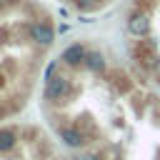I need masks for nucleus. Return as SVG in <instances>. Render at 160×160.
Segmentation results:
<instances>
[{"label":"nucleus","mask_w":160,"mask_h":160,"mask_svg":"<svg viewBox=\"0 0 160 160\" xmlns=\"http://www.w3.org/2000/svg\"><path fill=\"white\" fill-rule=\"evenodd\" d=\"M55 45L58 18L45 0H0V125L42 90Z\"/></svg>","instance_id":"nucleus-2"},{"label":"nucleus","mask_w":160,"mask_h":160,"mask_svg":"<svg viewBox=\"0 0 160 160\" xmlns=\"http://www.w3.org/2000/svg\"><path fill=\"white\" fill-rule=\"evenodd\" d=\"M122 45L130 65L160 88V0H125Z\"/></svg>","instance_id":"nucleus-3"},{"label":"nucleus","mask_w":160,"mask_h":160,"mask_svg":"<svg viewBox=\"0 0 160 160\" xmlns=\"http://www.w3.org/2000/svg\"><path fill=\"white\" fill-rule=\"evenodd\" d=\"M52 2L68 8L78 15H100V12L110 10L118 0H52Z\"/></svg>","instance_id":"nucleus-5"},{"label":"nucleus","mask_w":160,"mask_h":160,"mask_svg":"<svg viewBox=\"0 0 160 160\" xmlns=\"http://www.w3.org/2000/svg\"><path fill=\"white\" fill-rule=\"evenodd\" d=\"M0 160H68L45 125L12 120L0 125Z\"/></svg>","instance_id":"nucleus-4"},{"label":"nucleus","mask_w":160,"mask_h":160,"mask_svg":"<svg viewBox=\"0 0 160 160\" xmlns=\"http://www.w3.org/2000/svg\"><path fill=\"white\" fill-rule=\"evenodd\" d=\"M40 115L68 160H160V88L105 42L55 52Z\"/></svg>","instance_id":"nucleus-1"}]
</instances>
